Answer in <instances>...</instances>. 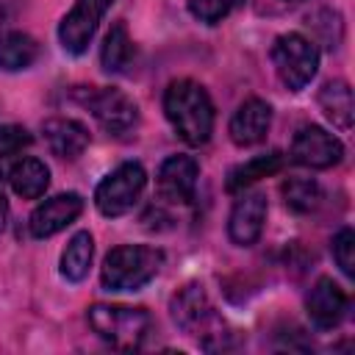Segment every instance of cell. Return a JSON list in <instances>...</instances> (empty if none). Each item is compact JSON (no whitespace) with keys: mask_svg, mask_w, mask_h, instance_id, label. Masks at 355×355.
Segmentation results:
<instances>
[{"mask_svg":"<svg viewBox=\"0 0 355 355\" xmlns=\"http://www.w3.org/2000/svg\"><path fill=\"white\" fill-rule=\"evenodd\" d=\"M164 114L175 133L191 147L205 144L214 133V103L205 86H200L191 78H178L166 86Z\"/></svg>","mask_w":355,"mask_h":355,"instance_id":"obj_1","label":"cell"},{"mask_svg":"<svg viewBox=\"0 0 355 355\" xmlns=\"http://www.w3.org/2000/svg\"><path fill=\"white\" fill-rule=\"evenodd\" d=\"M164 263V252L150 244H122L114 247L100 269V283L108 291H139L147 286Z\"/></svg>","mask_w":355,"mask_h":355,"instance_id":"obj_2","label":"cell"},{"mask_svg":"<svg viewBox=\"0 0 355 355\" xmlns=\"http://www.w3.org/2000/svg\"><path fill=\"white\" fill-rule=\"evenodd\" d=\"M169 308H172L175 324L183 333H189L197 341H202L205 349H214V338H219V344H222V338H225V333H222L225 330V322L216 313V308L211 305V300H208V294H205L202 286H197V283L183 286L172 297V305Z\"/></svg>","mask_w":355,"mask_h":355,"instance_id":"obj_3","label":"cell"},{"mask_svg":"<svg viewBox=\"0 0 355 355\" xmlns=\"http://www.w3.org/2000/svg\"><path fill=\"white\" fill-rule=\"evenodd\" d=\"M89 324L92 330L108 341L116 349H133L144 341L153 319L144 308H130V305H105L94 302L89 308Z\"/></svg>","mask_w":355,"mask_h":355,"instance_id":"obj_4","label":"cell"},{"mask_svg":"<svg viewBox=\"0 0 355 355\" xmlns=\"http://www.w3.org/2000/svg\"><path fill=\"white\" fill-rule=\"evenodd\" d=\"M272 64H275L277 78L283 80V86H288L291 92H300L311 83V78L319 69L316 42L297 33V31L280 33L272 44Z\"/></svg>","mask_w":355,"mask_h":355,"instance_id":"obj_5","label":"cell"},{"mask_svg":"<svg viewBox=\"0 0 355 355\" xmlns=\"http://www.w3.org/2000/svg\"><path fill=\"white\" fill-rule=\"evenodd\" d=\"M144 186H147V172L141 164L136 161L119 164L94 189V205L103 216H122L139 202Z\"/></svg>","mask_w":355,"mask_h":355,"instance_id":"obj_6","label":"cell"},{"mask_svg":"<svg viewBox=\"0 0 355 355\" xmlns=\"http://www.w3.org/2000/svg\"><path fill=\"white\" fill-rule=\"evenodd\" d=\"M83 105L92 111V116L100 122L103 130H108L111 136H125L136 128L139 122V108L136 103L114 89V86H105V89H89L86 97H83Z\"/></svg>","mask_w":355,"mask_h":355,"instance_id":"obj_7","label":"cell"},{"mask_svg":"<svg viewBox=\"0 0 355 355\" xmlns=\"http://www.w3.org/2000/svg\"><path fill=\"white\" fill-rule=\"evenodd\" d=\"M114 0H75L72 11L61 19L58 25V42L67 53L80 55L86 53V47L92 44L97 25L103 19V14L111 8Z\"/></svg>","mask_w":355,"mask_h":355,"instance_id":"obj_8","label":"cell"},{"mask_svg":"<svg viewBox=\"0 0 355 355\" xmlns=\"http://www.w3.org/2000/svg\"><path fill=\"white\" fill-rule=\"evenodd\" d=\"M291 158L308 169H330L344 158V144L319 125H302L291 141Z\"/></svg>","mask_w":355,"mask_h":355,"instance_id":"obj_9","label":"cell"},{"mask_svg":"<svg viewBox=\"0 0 355 355\" xmlns=\"http://www.w3.org/2000/svg\"><path fill=\"white\" fill-rule=\"evenodd\" d=\"M197 178H200V166L191 155H169L155 178L158 197L169 205H186L194 200Z\"/></svg>","mask_w":355,"mask_h":355,"instance_id":"obj_10","label":"cell"},{"mask_svg":"<svg viewBox=\"0 0 355 355\" xmlns=\"http://www.w3.org/2000/svg\"><path fill=\"white\" fill-rule=\"evenodd\" d=\"M83 211V197L75 194V191H64V194H55L44 202H39L31 214V236L33 239H50L55 236L58 230H64L67 225H72Z\"/></svg>","mask_w":355,"mask_h":355,"instance_id":"obj_11","label":"cell"},{"mask_svg":"<svg viewBox=\"0 0 355 355\" xmlns=\"http://www.w3.org/2000/svg\"><path fill=\"white\" fill-rule=\"evenodd\" d=\"M266 222V194L263 191H244L230 211L227 236L239 247H250L261 239Z\"/></svg>","mask_w":355,"mask_h":355,"instance_id":"obj_12","label":"cell"},{"mask_svg":"<svg viewBox=\"0 0 355 355\" xmlns=\"http://www.w3.org/2000/svg\"><path fill=\"white\" fill-rule=\"evenodd\" d=\"M347 308H349L347 291H344L338 283H333L330 277H319V280L313 283V288L308 291V297H305V311H308L311 322H313L319 330L336 327V324L344 319Z\"/></svg>","mask_w":355,"mask_h":355,"instance_id":"obj_13","label":"cell"},{"mask_svg":"<svg viewBox=\"0 0 355 355\" xmlns=\"http://www.w3.org/2000/svg\"><path fill=\"white\" fill-rule=\"evenodd\" d=\"M269 125H272V108H269V103H263L258 97H250V100H244L236 108V114L230 116L227 130H230L233 144L252 147V144H261L266 139Z\"/></svg>","mask_w":355,"mask_h":355,"instance_id":"obj_14","label":"cell"},{"mask_svg":"<svg viewBox=\"0 0 355 355\" xmlns=\"http://www.w3.org/2000/svg\"><path fill=\"white\" fill-rule=\"evenodd\" d=\"M42 133H44V141H47L50 153L64 158V161H75L89 147V130L78 119H67V116L47 119L42 125Z\"/></svg>","mask_w":355,"mask_h":355,"instance_id":"obj_15","label":"cell"},{"mask_svg":"<svg viewBox=\"0 0 355 355\" xmlns=\"http://www.w3.org/2000/svg\"><path fill=\"white\" fill-rule=\"evenodd\" d=\"M8 183L22 200H39L50 186V169L39 158H19L8 166Z\"/></svg>","mask_w":355,"mask_h":355,"instance_id":"obj_16","label":"cell"},{"mask_svg":"<svg viewBox=\"0 0 355 355\" xmlns=\"http://www.w3.org/2000/svg\"><path fill=\"white\" fill-rule=\"evenodd\" d=\"M319 108L324 111V116L341 128L349 130L352 128V116H355V103H352V89L347 80H327L319 89Z\"/></svg>","mask_w":355,"mask_h":355,"instance_id":"obj_17","label":"cell"},{"mask_svg":"<svg viewBox=\"0 0 355 355\" xmlns=\"http://www.w3.org/2000/svg\"><path fill=\"white\" fill-rule=\"evenodd\" d=\"M39 55V44L33 36L22 31H6L0 33V69L19 72L28 69Z\"/></svg>","mask_w":355,"mask_h":355,"instance_id":"obj_18","label":"cell"},{"mask_svg":"<svg viewBox=\"0 0 355 355\" xmlns=\"http://www.w3.org/2000/svg\"><path fill=\"white\" fill-rule=\"evenodd\" d=\"M280 169H283V153L280 150H269L263 155H255V158H250V161H244V164L230 169L227 191H241L244 186H250V183H255L261 178H269V175H275Z\"/></svg>","mask_w":355,"mask_h":355,"instance_id":"obj_19","label":"cell"},{"mask_svg":"<svg viewBox=\"0 0 355 355\" xmlns=\"http://www.w3.org/2000/svg\"><path fill=\"white\" fill-rule=\"evenodd\" d=\"M92 255H94V241H92V233L89 230H78L67 250L61 252V275L72 283H80L86 275H89V266H92Z\"/></svg>","mask_w":355,"mask_h":355,"instance_id":"obj_20","label":"cell"},{"mask_svg":"<svg viewBox=\"0 0 355 355\" xmlns=\"http://www.w3.org/2000/svg\"><path fill=\"white\" fill-rule=\"evenodd\" d=\"M133 58V42L128 36V28L125 22H116L111 25V31L105 33L103 39V47H100V64L105 72H125V67L130 64Z\"/></svg>","mask_w":355,"mask_h":355,"instance_id":"obj_21","label":"cell"},{"mask_svg":"<svg viewBox=\"0 0 355 355\" xmlns=\"http://www.w3.org/2000/svg\"><path fill=\"white\" fill-rule=\"evenodd\" d=\"M280 191H283L286 205H288L291 211H297V214L313 211V208L319 205V200H322V189H319V183L311 180V178H288V180L280 186Z\"/></svg>","mask_w":355,"mask_h":355,"instance_id":"obj_22","label":"cell"},{"mask_svg":"<svg viewBox=\"0 0 355 355\" xmlns=\"http://www.w3.org/2000/svg\"><path fill=\"white\" fill-rule=\"evenodd\" d=\"M239 6H244V0H189V14L205 25H216Z\"/></svg>","mask_w":355,"mask_h":355,"instance_id":"obj_23","label":"cell"},{"mask_svg":"<svg viewBox=\"0 0 355 355\" xmlns=\"http://www.w3.org/2000/svg\"><path fill=\"white\" fill-rule=\"evenodd\" d=\"M333 258L347 277H355V233H352V227H341L333 236Z\"/></svg>","mask_w":355,"mask_h":355,"instance_id":"obj_24","label":"cell"},{"mask_svg":"<svg viewBox=\"0 0 355 355\" xmlns=\"http://www.w3.org/2000/svg\"><path fill=\"white\" fill-rule=\"evenodd\" d=\"M308 25L313 31H322V44L327 50H336L341 42V17L336 11H316L313 17H308Z\"/></svg>","mask_w":355,"mask_h":355,"instance_id":"obj_25","label":"cell"},{"mask_svg":"<svg viewBox=\"0 0 355 355\" xmlns=\"http://www.w3.org/2000/svg\"><path fill=\"white\" fill-rule=\"evenodd\" d=\"M31 144V133L22 125H0V164Z\"/></svg>","mask_w":355,"mask_h":355,"instance_id":"obj_26","label":"cell"},{"mask_svg":"<svg viewBox=\"0 0 355 355\" xmlns=\"http://www.w3.org/2000/svg\"><path fill=\"white\" fill-rule=\"evenodd\" d=\"M6 219H8V200H6V194L0 191V230L6 227Z\"/></svg>","mask_w":355,"mask_h":355,"instance_id":"obj_27","label":"cell"}]
</instances>
